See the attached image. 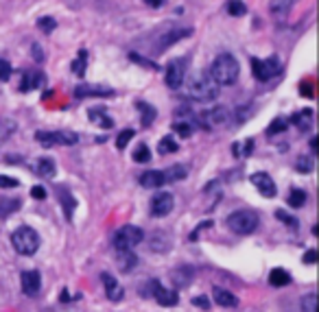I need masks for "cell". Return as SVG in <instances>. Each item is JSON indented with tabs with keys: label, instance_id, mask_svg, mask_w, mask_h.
Listing matches in <instances>:
<instances>
[{
	"label": "cell",
	"instance_id": "cell-21",
	"mask_svg": "<svg viewBox=\"0 0 319 312\" xmlns=\"http://www.w3.org/2000/svg\"><path fill=\"white\" fill-rule=\"evenodd\" d=\"M215 301L219 303L221 308H236V306H239L236 295H232L230 291H225V288H215Z\"/></svg>",
	"mask_w": 319,
	"mask_h": 312
},
{
	"label": "cell",
	"instance_id": "cell-14",
	"mask_svg": "<svg viewBox=\"0 0 319 312\" xmlns=\"http://www.w3.org/2000/svg\"><path fill=\"white\" fill-rule=\"evenodd\" d=\"M293 5H295V0H269V13H271L278 22H282L289 18Z\"/></svg>",
	"mask_w": 319,
	"mask_h": 312
},
{
	"label": "cell",
	"instance_id": "cell-10",
	"mask_svg": "<svg viewBox=\"0 0 319 312\" xmlns=\"http://www.w3.org/2000/svg\"><path fill=\"white\" fill-rule=\"evenodd\" d=\"M249 182H251V186L256 188V190L263 194V196H267V199H273L275 196V192H278V188H275V184H273V179L267 175V172H253V175L249 177Z\"/></svg>",
	"mask_w": 319,
	"mask_h": 312
},
{
	"label": "cell",
	"instance_id": "cell-24",
	"mask_svg": "<svg viewBox=\"0 0 319 312\" xmlns=\"http://www.w3.org/2000/svg\"><path fill=\"white\" fill-rule=\"evenodd\" d=\"M57 194H59V201L63 205V214H66L68 220H72V212H75V199L70 196L68 188H63V186L57 188Z\"/></svg>",
	"mask_w": 319,
	"mask_h": 312
},
{
	"label": "cell",
	"instance_id": "cell-8",
	"mask_svg": "<svg viewBox=\"0 0 319 312\" xmlns=\"http://www.w3.org/2000/svg\"><path fill=\"white\" fill-rule=\"evenodd\" d=\"M186 70H188V59H175L166 65L164 70V83L171 90H179L184 85V79H186Z\"/></svg>",
	"mask_w": 319,
	"mask_h": 312
},
{
	"label": "cell",
	"instance_id": "cell-43",
	"mask_svg": "<svg viewBox=\"0 0 319 312\" xmlns=\"http://www.w3.org/2000/svg\"><path fill=\"white\" fill-rule=\"evenodd\" d=\"M55 27H57V22H55L53 18H48V15H46V18H39V20H37V29L44 31V33H53Z\"/></svg>",
	"mask_w": 319,
	"mask_h": 312
},
{
	"label": "cell",
	"instance_id": "cell-29",
	"mask_svg": "<svg viewBox=\"0 0 319 312\" xmlns=\"http://www.w3.org/2000/svg\"><path fill=\"white\" fill-rule=\"evenodd\" d=\"M42 81H44V77L39 75V72H29V75H24L22 83H20V90H22V92H29V90H35V87L42 85Z\"/></svg>",
	"mask_w": 319,
	"mask_h": 312
},
{
	"label": "cell",
	"instance_id": "cell-35",
	"mask_svg": "<svg viewBox=\"0 0 319 312\" xmlns=\"http://www.w3.org/2000/svg\"><path fill=\"white\" fill-rule=\"evenodd\" d=\"M132 158H134L136 164H146V162H151V151H149V146H146V144H138Z\"/></svg>",
	"mask_w": 319,
	"mask_h": 312
},
{
	"label": "cell",
	"instance_id": "cell-36",
	"mask_svg": "<svg viewBox=\"0 0 319 312\" xmlns=\"http://www.w3.org/2000/svg\"><path fill=\"white\" fill-rule=\"evenodd\" d=\"M35 140L42 146H55L57 144V133H55V131H37Z\"/></svg>",
	"mask_w": 319,
	"mask_h": 312
},
{
	"label": "cell",
	"instance_id": "cell-55",
	"mask_svg": "<svg viewBox=\"0 0 319 312\" xmlns=\"http://www.w3.org/2000/svg\"><path fill=\"white\" fill-rule=\"evenodd\" d=\"M61 301H63V303H68V301H70V297H68V291H61Z\"/></svg>",
	"mask_w": 319,
	"mask_h": 312
},
{
	"label": "cell",
	"instance_id": "cell-1",
	"mask_svg": "<svg viewBox=\"0 0 319 312\" xmlns=\"http://www.w3.org/2000/svg\"><path fill=\"white\" fill-rule=\"evenodd\" d=\"M186 94H188V98H193V101L210 103L219 96V83H215V79L206 75V72H197V75H193L188 79Z\"/></svg>",
	"mask_w": 319,
	"mask_h": 312
},
{
	"label": "cell",
	"instance_id": "cell-47",
	"mask_svg": "<svg viewBox=\"0 0 319 312\" xmlns=\"http://www.w3.org/2000/svg\"><path fill=\"white\" fill-rule=\"evenodd\" d=\"M20 182L13 177H7V175H0V188H18Z\"/></svg>",
	"mask_w": 319,
	"mask_h": 312
},
{
	"label": "cell",
	"instance_id": "cell-7",
	"mask_svg": "<svg viewBox=\"0 0 319 312\" xmlns=\"http://www.w3.org/2000/svg\"><path fill=\"white\" fill-rule=\"evenodd\" d=\"M230 109L223 107V105H217L212 109H206L201 112L197 116V122H201L206 129H215V127H223L225 122H230Z\"/></svg>",
	"mask_w": 319,
	"mask_h": 312
},
{
	"label": "cell",
	"instance_id": "cell-16",
	"mask_svg": "<svg viewBox=\"0 0 319 312\" xmlns=\"http://www.w3.org/2000/svg\"><path fill=\"white\" fill-rule=\"evenodd\" d=\"M153 297H155V301L160 303V306H166V308H171V306H175L177 303V293L175 291H168V288H164L160 282L155 284V288H153Z\"/></svg>",
	"mask_w": 319,
	"mask_h": 312
},
{
	"label": "cell",
	"instance_id": "cell-12",
	"mask_svg": "<svg viewBox=\"0 0 319 312\" xmlns=\"http://www.w3.org/2000/svg\"><path fill=\"white\" fill-rule=\"evenodd\" d=\"M190 33H193V29H173V31H168V33H162V37L158 39V44H155V53L166 51L168 46H173L182 37H188Z\"/></svg>",
	"mask_w": 319,
	"mask_h": 312
},
{
	"label": "cell",
	"instance_id": "cell-42",
	"mask_svg": "<svg viewBox=\"0 0 319 312\" xmlns=\"http://www.w3.org/2000/svg\"><path fill=\"white\" fill-rule=\"evenodd\" d=\"M15 131V122L13 120H0V144H3L7 138Z\"/></svg>",
	"mask_w": 319,
	"mask_h": 312
},
{
	"label": "cell",
	"instance_id": "cell-2",
	"mask_svg": "<svg viewBox=\"0 0 319 312\" xmlns=\"http://www.w3.org/2000/svg\"><path fill=\"white\" fill-rule=\"evenodd\" d=\"M239 72H241V65L236 61V57L219 55L217 59L212 61L208 75L215 79V83H219V87H223V85H234L236 79H239Z\"/></svg>",
	"mask_w": 319,
	"mask_h": 312
},
{
	"label": "cell",
	"instance_id": "cell-11",
	"mask_svg": "<svg viewBox=\"0 0 319 312\" xmlns=\"http://www.w3.org/2000/svg\"><path fill=\"white\" fill-rule=\"evenodd\" d=\"M20 286L22 293L29 295V297H35L42 288V277H39L37 271H22L20 273Z\"/></svg>",
	"mask_w": 319,
	"mask_h": 312
},
{
	"label": "cell",
	"instance_id": "cell-45",
	"mask_svg": "<svg viewBox=\"0 0 319 312\" xmlns=\"http://www.w3.org/2000/svg\"><path fill=\"white\" fill-rule=\"evenodd\" d=\"M275 218H278V220H282L284 225H289V227H293V229L297 227V220H295V218H291L284 210H278V212H275Z\"/></svg>",
	"mask_w": 319,
	"mask_h": 312
},
{
	"label": "cell",
	"instance_id": "cell-23",
	"mask_svg": "<svg viewBox=\"0 0 319 312\" xmlns=\"http://www.w3.org/2000/svg\"><path fill=\"white\" fill-rule=\"evenodd\" d=\"M20 199H11V196H0V218H7L20 210Z\"/></svg>",
	"mask_w": 319,
	"mask_h": 312
},
{
	"label": "cell",
	"instance_id": "cell-48",
	"mask_svg": "<svg viewBox=\"0 0 319 312\" xmlns=\"http://www.w3.org/2000/svg\"><path fill=\"white\" fill-rule=\"evenodd\" d=\"M31 196H33V199H37V201L46 199V188H44V186H33V188H31Z\"/></svg>",
	"mask_w": 319,
	"mask_h": 312
},
{
	"label": "cell",
	"instance_id": "cell-51",
	"mask_svg": "<svg viewBox=\"0 0 319 312\" xmlns=\"http://www.w3.org/2000/svg\"><path fill=\"white\" fill-rule=\"evenodd\" d=\"M193 306H199V308H203V310H208V308H210V301H208V297L199 295V297L193 299Z\"/></svg>",
	"mask_w": 319,
	"mask_h": 312
},
{
	"label": "cell",
	"instance_id": "cell-53",
	"mask_svg": "<svg viewBox=\"0 0 319 312\" xmlns=\"http://www.w3.org/2000/svg\"><path fill=\"white\" fill-rule=\"evenodd\" d=\"M300 92L304 94V96H308V98H313V85H310L308 81H304V83L300 85Z\"/></svg>",
	"mask_w": 319,
	"mask_h": 312
},
{
	"label": "cell",
	"instance_id": "cell-22",
	"mask_svg": "<svg viewBox=\"0 0 319 312\" xmlns=\"http://www.w3.org/2000/svg\"><path fill=\"white\" fill-rule=\"evenodd\" d=\"M151 249L155 253H166L171 249V236L166 232H155L151 238Z\"/></svg>",
	"mask_w": 319,
	"mask_h": 312
},
{
	"label": "cell",
	"instance_id": "cell-49",
	"mask_svg": "<svg viewBox=\"0 0 319 312\" xmlns=\"http://www.w3.org/2000/svg\"><path fill=\"white\" fill-rule=\"evenodd\" d=\"M31 55H33L35 61H39V63L44 61V51H42V46H39V44H33V46H31Z\"/></svg>",
	"mask_w": 319,
	"mask_h": 312
},
{
	"label": "cell",
	"instance_id": "cell-40",
	"mask_svg": "<svg viewBox=\"0 0 319 312\" xmlns=\"http://www.w3.org/2000/svg\"><path fill=\"white\" fill-rule=\"evenodd\" d=\"M300 308L304 312H315L317 310V295L315 293H308L300 299Z\"/></svg>",
	"mask_w": 319,
	"mask_h": 312
},
{
	"label": "cell",
	"instance_id": "cell-25",
	"mask_svg": "<svg viewBox=\"0 0 319 312\" xmlns=\"http://www.w3.org/2000/svg\"><path fill=\"white\" fill-rule=\"evenodd\" d=\"M193 275H195V271L193 269H188V266H179V269H175L173 273H171V280L175 282V286H188L190 284V280H193Z\"/></svg>",
	"mask_w": 319,
	"mask_h": 312
},
{
	"label": "cell",
	"instance_id": "cell-13",
	"mask_svg": "<svg viewBox=\"0 0 319 312\" xmlns=\"http://www.w3.org/2000/svg\"><path fill=\"white\" fill-rule=\"evenodd\" d=\"M101 282L105 286V295L110 297V301H120L122 295H125V288L118 284V280L110 273H101Z\"/></svg>",
	"mask_w": 319,
	"mask_h": 312
},
{
	"label": "cell",
	"instance_id": "cell-41",
	"mask_svg": "<svg viewBox=\"0 0 319 312\" xmlns=\"http://www.w3.org/2000/svg\"><path fill=\"white\" fill-rule=\"evenodd\" d=\"M136 136V131L134 129H125V131H120L118 138H116V149L122 151V149H127V144L132 142V138Z\"/></svg>",
	"mask_w": 319,
	"mask_h": 312
},
{
	"label": "cell",
	"instance_id": "cell-3",
	"mask_svg": "<svg viewBox=\"0 0 319 312\" xmlns=\"http://www.w3.org/2000/svg\"><path fill=\"white\" fill-rule=\"evenodd\" d=\"M11 244L13 249L22 253V256H33V253L39 249V236L33 227L22 225L11 234Z\"/></svg>",
	"mask_w": 319,
	"mask_h": 312
},
{
	"label": "cell",
	"instance_id": "cell-34",
	"mask_svg": "<svg viewBox=\"0 0 319 312\" xmlns=\"http://www.w3.org/2000/svg\"><path fill=\"white\" fill-rule=\"evenodd\" d=\"M57 133V144H63V146H72L79 142V136L75 131H55Z\"/></svg>",
	"mask_w": 319,
	"mask_h": 312
},
{
	"label": "cell",
	"instance_id": "cell-26",
	"mask_svg": "<svg viewBox=\"0 0 319 312\" xmlns=\"http://www.w3.org/2000/svg\"><path fill=\"white\" fill-rule=\"evenodd\" d=\"M35 172L39 177H46V179H51L55 177V172H57V166H55V162L51 158H39L37 164H35Z\"/></svg>",
	"mask_w": 319,
	"mask_h": 312
},
{
	"label": "cell",
	"instance_id": "cell-46",
	"mask_svg": "<svg viewBox=\"0 0 319 312\" xmlns=\"http://www.w3.org/2000/svg\"><path fill=\"white\" fill-rule=\"evenodd\" d=\"M295 170L297 172H310V170H313V162H310V158H297Z\"/></svg>",
	"mask_w": 319,
	"mask_h": 312
},
{
	"label": "cell",
	"instance_id": "cell-37",
	"mask_svg": "<svg viewBox=\"0 0 319 312\" xmlns=\"http://www.w3.org/2000/svg\"><path fill=\"white\" fill-rule=\"evenodd\" d=\"M138 107H140V112H142V125L149 127L151 122L155 120V109L151 107L149 103H142V101H138Z\"/></svg>",
	"mask_w": 319,
	"mask_h": 312
},
{
	"label": "cell",
	"instance_id": "cell-50",
	"mask_svg": "<svg viewBox=\"0 0 319 312\" xmlns=\"http://www.w3.org/2000/svg\"><path fill=\"white\" fill-rule=\"evenodd\" d=\"M129 57H132V61H136V63H140V65H146V68H158V65H155V63H151V61H146V59H142V57L140 55H136V53H132V55H129Z\"/></svg>",
	"mask_w": 319,
	"mask_h": 312
},
{
	"label": "cell",
	"instance_id": "cell-6",
	"mask_svg": "<svg viewBox=\"0 0 319 312\" xmlns=\"http://www.w3.org/2000/svg\"><path fill=\"white\" fill-rule=\"evenodd\" d=\"M251 70H253V77L258 81H269V79H273L282 72V61L278 55H271V57H267V59L251 57Z\"/></svg>",
	"mask_w": 319,
	"mask_h": 312
},
{
	"label": "cell",
	"instance_id": "cell-17",
	"mask_svg": "<svg viewBox=\"0 0 319 312\" xmlns=\"http://www.w3.org/2000/svg\"><path fill=\"white\" fill-rule=\"evenodd\" d=\"M116 264H118V269L122 271V273H132V271L136 269V264H138V258L134 256L132 249H120L116 253Z\"/></svg>",
	"mask_w": 319,
	"mask_h": 312
},
{
	"label": "cell",
	"instance_id": "cell-19",
	"mask_svg": "<svg viewBox=\"0 0 319 312\" xmlns=\"http://www.w3.org/2000/svg\"><path fill=\"white\" fill-rule=\"evenodd\" d=\"M291 122L295 125L300 131H308L313 127V109H302L297 114H293L291 116Z\"/></svg>",
	"mask_w": 319,
	"mask_h": 312
},
{
	"label": "cell",
	"instance_id": "cell-33",
	"mask_svg": "<svg viewBox=\"0 0 319 312\" xmlns=\"http://www.w3.org/2000/svg\"><path fill=\"white\" fill-rule=\"evenodd\" d=\"M86 65H88V53L86 51H79V57L75 61H72V72H75L77 77H83L86 75Z\"/></svg>",
	"mask_w": 319,
	"mask_h": 312
},
{
	"label": "cell",
	"instance_id": "cell-15",
	"mask_svg": "<svg viewBox=\"0 0 319 312\" xmlns=\"http://www.w3.org/2000/svg\"><path fill=\"white\" fill-rule=\"evenodd\" d=\"M75 96H77V98H88V96L112 98L114 92H112V87H105V85H79V87L75 90Z\"/></svg>",
	"mask_w": 319,
	"mask_h": 312
},
{
	"label": "cell",
	"instance_id": "cell-28",
	"mask_svg": "<svg viewBox=\"0 0 319 312\" xmlns=\"http://www.w3.org/2000/svg\"><path fill=\"white\" fill-rule=\"evenodd\" d=\"M171 127H173L175 133H179V138H190L193 131H195V120H184V118H179V120H175Z\"/></svg>",
	"mask_w": 319,
	"mask_h": 312
},
{
	"label": "cell",
	"instance_id": "cell-27",
	"mask_svg": "<svg viewBox=\"0 0 319 312\" xmlns=\"http://www.w3.org/2000/svg\"><path fill=\"white\" fill-rule=\"evenodd\" d=\"M269 284L275 286V288H282V286H289L291 284V275L286 273L284 269H273L269 273Z\"/></svg>",
	"mask_w": 319,
	"mask_h": 312
},
{
	"label": "cell",
	"instance_id": "cell-39",
	"mask_svg": "<svg viewBox=\"0 0 319 312\" xmlns=\"http://www.w3.org/2000/svg\"><path fill=\"white\" fill-rule=\"evenodd\" d=\"M286 125H289V120L282 118V116H278L271 120V125H269L267 129V136H275V133H282V131H286Z\"/></svg>",
	"mask_w": 319,
	"mask_h": 312
},
{
	"label": "cell",
	"instance_id": "cell-31",
	"mask_svg": "<svg viewBox=\"0 0 319 312\" xmlns=\"http://www.w3.org/2000/svg\"><path fill=\"white\" fill-rule=\"evenodd\" d=\"M179 149V144L175 142V138L173 136H166V138H162L160 144H158V153L160 155H168V153H177Z\"/></svg>",
	"mask_w": 319,
	"mask_h": 312
},
{
	"label": "cell",
	"instance_id": "cell-18",
	"mask_svg": "<svg viewBox=\"0 0 319 312\" xmlns=\"http://www.w3.org/2000/svg\"><path fill=\"white\" fill-rule=\"evenodd\" d=\"M164 182V172L162 170H146L140 175V186L142 188H160Z\"/></svg>",
	"mask_w": 319,
	"mask_h": 312
},
{
	"label": "cell",
	"instance_id": "cell-32",
	"mask_svg": "<svg viewBox=\"0 0 319 312\" xmlns=\"http://www.w3.org/2000/svg\"><path fill=\"white\" fill-rule=\"evenodd\" d=\"M286 203L291 205V208H302V205L306 203V192L302 190V188H293V190L289 192V199H286Z\"/></svg>",
	"mask_w": 319,
	"mask_h": 312
},
{
	"label": "cell",
	"instance_id": "cell-20",
	"mask_svg": "<svg viewBox=\"0 0 319 312\" xmlns=\"http://www.w3.org/2000/svg\"><path fill=\"white\" fill-rule=\"evenodd\" d=\"M88 118L94 122V125H99V127H103V129H112L114 127V120L105 114V109L103 107H94V109H90L88 112Z\"/></svg>",
	"mask_w": 319,
	"mask_h": 312
},
{
	"label": "cell",
	"instance_id": "cell-38",
	"mask_svg": "<svg viewBox=\"0 0 319 312\" xmlns=\"http://www.w3.org/2000/svg\"><path fill=\"white\" fill-rule=\"evenodd\" d=\"M227 13L234 15V18H241V15L247 13V7H245L243 0H230L227 3Z\"/></svg>",
	"mask_w": 319,
	"mask_h": 312
},
{
	"label": "cell",
	"instance_id": "cell-5",
	"mask_svg": "<svg viewBox=\"0 0 319 312\" xmlns=\"http://www.w3.org/2000/svg\"><path fill=\"white\" fill-rule=\"evenodd\" d=\"M144 240V232L136 225H122L116 229L112 236V247L120 251V249H134L136 244H140Z\"/></svg>",
	"mask_w": 319,
	"mask_h": 312
},
{
	"label": "cell",
	"instance_id": "cell-44",
	"mask_svg": "<svg viewBox=\"0 0 319 312\" xmlns=\"http://www.w3.org/2000/svg\"><path fill=\"white\" fill-rule=\"evenodd\" d=\"M11 72H13L11 63L7 61V59H0V81H9L11 79Z\"/></svg>",
	"mask_w": 319,
	"mask_h": 312
},
{
	"label": "cell",
	"instance_id": "cell-9",
	"mask_svg": "<svg viewBox=\"0 0 319 312\" xmlns=\"http://www.w3.org/2000/svg\"><path fill=\"white\" fill-rule=\"evenodd\" d=\"M173 205H175V199H173V194H171V192H158V194H153L151 205H149V210H151V216H155V218H162V216L171 214V210H173Z\"/></svg>",
	"mask_w": 319,
	"mask_h": 312
},
{
	"label": "cell",
	"instance_id": "cell-52",
	"mask_svg": "<svg viewBox=\"0 0 319 312\" xmlns=\"http://www.w3.org/2000/svg\"><path fill=\"white\" fill-rule=\"evenodd\" d=\"M304 262H306V264H315V262H317V251L315 249H308L304 253Z\"/></svg>",
	"mask_w": 319,
	"mask_h": 312
},
{
	"label": "cell",
	"instance_id": "cell-30",
	"mask_svg": "<svg viewBox=\"0 0 319 312\" xmlns=\"http://www.w3.org/2000/svg\"><path fill=\"white\" fill-rule=\"evenodd\" d=\"M186 175H188V168L175 164V166L164 170V182H182V179H186Z\"/></svg>",
	"mask_w": 319,
	"mask_h": 312
},
{
	"label": "cell",
	"instance_id": "cell-54",
	"mask_svg": "<svg viewBox=\"0 0 319 312\" xmlns=\"http://www.w3.org/2000/svg\"><path fill=\"white\" fill-rule=\"evenodd\" d=\"M144 5H151V7H162L164 0H144Z\"/></svg>",
	"mask_w": 319,
	"mask_h": 312
},
{
	"label": "cell",
	"instance_id": "cell-4",
	"mask_svg": "<svg viewBox=\"0 0 319 312\" xmlns=\"http://www.w3.org/2000/svg\"><path fill=\"white\" fill-rule=\"evenodd\" d=\"M258 223H260L258 214L256 212H251V210H239V212H234L232 216H227V227L239 236L253 234L258 229Z\"/></svg>",
	"mask_w": 319,
	"mask_h": 312
}]
</instances>
